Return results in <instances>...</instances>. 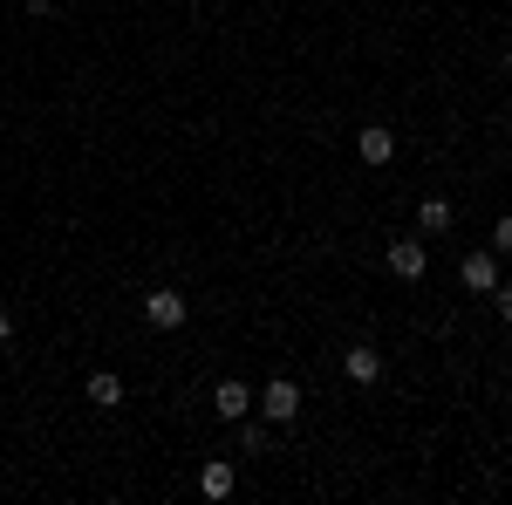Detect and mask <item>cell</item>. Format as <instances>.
<instances>
[{"instance_id": "obj_1", "label": "cell", "mask_w": 512, "mask_h": 505, "mask_svg": "<svg viewBox=\"0 0 512 505\" xmlns=\"http://www.w3.org/2000/svg\"><path fill=\"white\" fill-rule=\"evenodd\" d=\"M260 417H267V424H294V417H301V383H294V376H274V383L260 389Z\"/></svg>"}, {"instance_id": "obj_2", "label": "cell", "mask_w": 512, "mask_h": 505, "mask_svg": "<svg viewBox=\"0 0 512 505\" xmlns=\"http://www.w3.org/2000/svg\"><path fill=\"white\" fill-rule=\"evenodd\" d=\"M185 314H192V301H185L178 287H158V294H144V321H151V328H164V335H171V328H185Z\"/></svg>"}, {"instance_id": "obj_3", "label": "cell", "mask_w": 512, "mask_h": 505, "mask_svg": "<svg viewBox=\"0 0 512 505\" xmlns=\"http://www.w3.org/2000/svg\"><path fill=\"white\" fill-rule=\"evenodd\" d=\"M383 260H390L396 280H424V267H431V246H424V239H390V253H383Z\"/></svg>"}, {"instance_id": "obj_4", "label": "cell", "mask_w": 512, "mask_h": 505, "mask_svg": "<svg viewBox=\"0 0 512 505\" xmlns=\"http://www.w3.org/2000/svg\"><path fill=\"white\" fill-rule=\"evenodd\" d=\"M458 280H465V294H492L499 287V253H465V267H458Z\"/></svg>"}, {"instance_id": "obj_5", "label": "cell", "mask_w": 512, "mask_h": 505, "mask_svg": "<svg viewBox=\"0 0 512 505\" xmlns=\"http://www.w3.org/2000/svg\"><path fill=\"white\" fill-rule=\"evenodd\" d=\"M355 157H362V164H390L396 157V130H383V123L355 130Z\"/></svg>"}, {"instance_id": "obj_6", "label": "cell", "mask_w": 512, "mask_h": 505, "mask_svg": "<svg viewBox=\"0 0 512 505\" xmlns=\"http://www.w3.org/2000/svg\"><path fill=\"white\" fill-rule=\"evenodd\" d=\"M212 410H219V424H239V417L253 410V389H246V383H233V376H226V383L212 389Z\"/></svg>"}, {"instance_id": "obj_7", "label": "cell", "mask_w": 512, "mask_h": 505, "mask_svg": "<svg viewBox=\"0 0 512 505\" xmlns=\"http://www.w3.org/2000/svg\"><path fill=\"white\" fill-rule=\"evenodd\" d=\"M342 369H349V383H383V349L355 342V349L342 355Z\"/></svg>"}, {"instance_id": "obj_8", "label": "cell", "mask_w": 512, "mask_h": 505, "mask_svg": "<svg viewBox=\"0 0 512 505\" xmlns=\"http://www.w3.org/2000/svg\"><path fill=\"white\" fill-rule=\"evenodd\" d=\"M233 485H239V471L226 465V458H212V465L198 471V492H205V499H233Z\"/></svg>"}, {"instance_id": "obj_9", "label": "cell", "mask_w": 512, "mask_h": 505, "mask_svg": "<svg viewBox=\"0 0 512 505\" xmlns=\"http://www.w3.org/2000/svg\"><path fill=\"white\" fill-rule=\"evenodd\" d=\"M451 219H458V212H451V198H424V205H417V226H424V233H451Z\"/></svg>"}, {"instance_id": "obj_10", "label": "cell", "mask_w": 512, "mask_h": 505, "mask_svg": "<svg viewBox=\"0 0 512 505\" xmlns=\"http://www.w3.org/2000/svg\"><path fill=\"white\" fill-rule=\"evenodd\" d=\"M89 403H96V410H117V403H123V383L110 376V369H96V376H89Z\"/></svg>"}, {"instance_id": "obj_11", "label": "cell", "mask_w": 512, "mask_h": 505, "mask_svg": "<svg viewBox=\"0 0 512 505\" xmlns=\"http://www.w3.org/2000/svg\"><path fill=\"white\" fill-rule=\"evenodd\" d=\"M267 430L274 424H246V417H239V451H267Z\"/></svg>"}, {"instance_id": "obj_12", "label": "cell", "mask_w": 512, "mask_h": 505, "mask_svg": "<svg viewBox=\"0 0 512 505\" xmlns=\"http://www.w3.org/2000/svg\"><path fill=\"white\" fill-rule=\"evenodd\" d=\"M492 253H499V260H512V219H499V226H492Z\"/></svg>"}, {"instance_id": "obj_13", "label": "cell", "mask_w": 512, "mask_h": 505, "mask_svg": "<svg viewBox=\"0 0 512 505\" xmlns=\"http://www.w3.org/2000/svg\"><path fill=\"white\" fill-rule=\"evenodd\" d=\"M492 308H499V321H512V287H506V280L492 287Z\"/></svg>"}, {"instance_id": "obj_14", "label": "cell", "mask_w": 512, "mask_h": 505, "mask_svg": "<svg viewBox=\"0 0 512 505\" xmlns=\"http://www.w3.org/2000/svg\"><path fill=\"white\" fill-rule=\"evenodd\" d=\"M7 335H14V314H7V308H0V342H7Z\"/></svg>"}]
</instances>
